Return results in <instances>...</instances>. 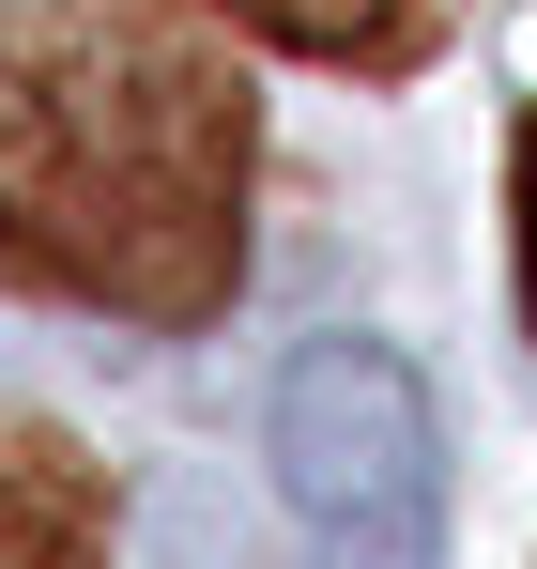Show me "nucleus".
Listing matches in <instances>:
<instances>
[{"instance_id": "3", "label": "nucleus", "mask_w": 537, "mask_h": 569, "mask_svg": "<svg viewBox=\"0 0 537 569\" xmlns=\"http://www.w3.org/2000/svg\"><path fill=\"white\" fill-rule=\"evenodd\" d=\"M108 539H123L108 462H92L78 431L0 416V569H108Z\"/></svg>"}, {"instance_id": "5", "label": "nucleus", "mask_w": 537, "mask_h": 569, "mask_svg": "<svg viewBox=\"0 0 537 569\" xmlns=\"http://www.w3.org/2000/svg\"><path fill=\"white\" fill-rule=\"evenodd\" d=\"M507 200H523V323H537V108H523V139H507Z\"/></svg>"}, {"instance_id": "2", "label": "nucleus", "mask_w": 537, "mask_h": 569, "mask_svg": "<svg viewBox=\"0 0 537 569\" xmlns=\"http://www.w3.org/2000/svg\"><path fill=\"white\" fill-rule=\"evenodd\" d=\"M262 447H276V492H292L323 569H430L446 555V431H430V385L384 339H307L262 400Z\"/></svg>"}, {"instance_id": "4", "label": "nucleus", "mask_w": 537, "mask_h": 569, "mask_svg": "<svg viewBox=\"0 0 537 569\" xmlns=\"http://www.w3.org/2000/svg\"><path fill=\"white\" fill-rule=\"evenodd\" d=\"M262 47H307V62H354V78H399V62H430V31H446L460 0H231Z\"/></svg>"}, {"instance_id": "1", "label": "nucleus", "mask_w": 537, "mask_h": 569, "mask_svg": "<svg viewBox=\"0 0 537 569\" xmlns=\"http://www.w3.org/2000/svg\"><path fill=\"white\" fill-rule=\"evenodd\" d=\"M262 93L170 16L0 0V262L108 323H215L246 292Z\"/></svg>"}]
</instances>
